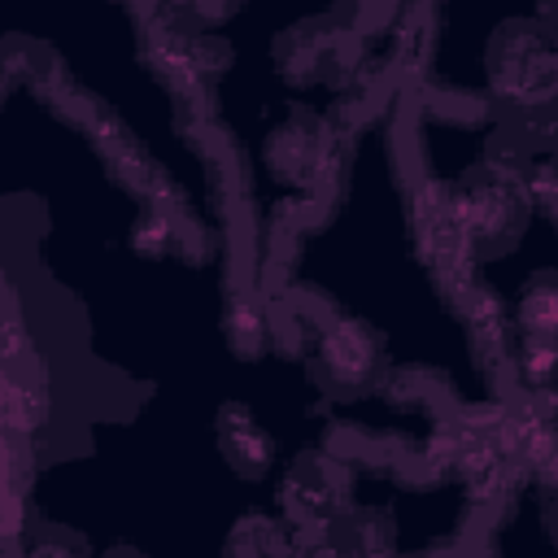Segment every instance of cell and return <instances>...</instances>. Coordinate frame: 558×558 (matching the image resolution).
Here are the masks:
<instances>
[{
  "label": "cell",
  "mask_w": 558,
  "mask_h": 558,
  "mask_svg": "<svg viewBox=\"0 0 558 558\" xmlns=\"http://www.w3.org/2000/svg\"><path fill=\"white\" fill-rule=\"evenodd\" d=\"M266 314H262V305L253 301V296H231V305H227V336H231V344H235V353H257L262 349V340H266Z\"/></svg>",
  "instance_id": "cell-10"
},
{
  "label": "cell",
  "mask_w": 558,
  "mask_h": 558,
  "mask_svg": "<svg viewBox=\"0 0 558 558\" xmlns=\"http://www.w3.org/2000/svg\"><path fill=\"white\" fill-rule=\"evenodd\" d=\"M527 192L558 218V153H549V157L536 166V174L527 179Z\"/></svg>",
  "instance_id": "cell-11"
},
{
  "label": "cell",
  "mask_w": 558,
  "mask_h": 558,
  "mask_svg": "<svg viewBox=\"0 0 558 558\" xmlns=\"http://www.w3.org/2000/svg\"><path fill=\"white\" fill-rule=\"evenodd\" d=\"M353 52H357V35L353 31H336L327 22H301V26L283 31L279 44H275L279 70L292 83L336 78V74H344L353 65Z\"/></svg>",
  "instance_id": "cell-5"
},
{
  "label": "cell",
  "mask_w": 558,
  "mask_h": 558,
  "mask_svg": "<svg viewBox=\"0 0 558 558\" xmlns=\"http://www.w3.org/2000/svg\"><path fill=\"white\" fill-rule=\"evenodd\" d=\"M527 183L510 170H484L453 187V205L475 248H506L527 222Z\"/></svg>",
  "instance_id": "cell-2"
},
{
  "label": "cell",
  "mask_w": 558,
  "mask_h": 558,
  "mask_svg": "<svg viewBox=\"0 0 558 558\" xmlns=\"http://www.w3.org/2000/svg\"><path fill=\"white\" fill-rule=\"evenodd\" d=\"M488 87L501 105L545 109L558 100V31L536 17L501 22L488 44Z\"/></svg>",
  "instance_id": "cell-1"
},
{
  "label": "cell",
  "mask_w": 558,
  "mask_h": 558,
  "mask_svg": "<svg viewBox=\"0 0 558 558\" xmlns=\"http://www.w3.org/2000/svg\"><path fill=\"white\" fill-rule=\"evenodd\" d=\"M549 527H554V536H558V488H554V497H549Z\"/></svg>",
  "instance_id": "cell-13"
},
{
  "label": "cell",
  "mask_w": 558,
  "mask_h": 558,
  "mask_svg": "<svg viewBox=\"0 0 558 558\" xmlns=\"http://www.w3.org/2000/svg\"><path fill=\"white\" fill-rule=\"evenodd\" d=\"M266 161L275 170V179L296 183V187H314L323 174H331L336 161V131L327 126V118L310 113V109H292L266 140Z\"/></svg>",
  "instance_id": "cell-3"
},
{
  "label": "cell",
  "mask_w": 558,
  "mask_h": 558,
  "mask_svg": "<svg viewBox=\"0 0 558 558\" xmlns=\"http://www.w3.org/2000/svg\"><path fill=\"white\" fill-rule=\"evenodd\" d=\"M318 371L336 388H366L384 375V336L366 318L340 314L318 336Z\"/></svg>",
  "instance_id": "cell-4"
},
{
  "label": "cell",
  "mask_w": 558,
  "mask_h": 558,
  "mask_svg": "<svg viewBox=\"0 0 558 558\" xmlns=\"http://www.w3.org/2000/svg\"><path fill=\"white\" fill-rule=\"evenodd\" d=\"M349 466L336 462L331 453H310L301 458L288 480H283V506H288V523L292 527H305V523H318L327 527L336 510L349 506Z\"/></svg>",
  "instance_id": "cell-6"
},
{
  "label": "cell",
  "mask_w": 558,
  "mask_h": 558,
  "mask_svg": "<svg viewBox=\"0 0 558 558\" xmlns=\"http://www.w3.org/2000/svg\"><path fill=\"white\" fill-rule=\"evenodd\" d=\"M222 558H310V541L270 514H248L231 527Z\"/></svg>",
  "instance_id": "cell-8"
},
{
  "label": "cell",
  "mask_w": 558,
  "mask_h": 558,
  "mask_svg": "<svg viewBox=\"0 0 558 558\" xmlns=\"http://www.w3.org/2000/svg\"><path fill=\"white\" fill-rule=\"evenodd\" d=\"M514 318H519L523 336L558 344V270H541V275H532L523 283Z\"/></svg>",
  "instance_id": "cell-9"
},
{
  "label": "cell",
  "mask_w": 558,
  "mask_h": 558,
  "mask_svg": "<svg viewBox=\"0 0 558 558\" xmlns=\"http://www.w3.org/2000/svg\"><path fill=\"white\" fill-rule=\"evenodd\" d=\"M26 558H83V554L74 545H65V541H39V545L26 549Z\"/></svg>",
  "instance_id": "cell-12"
},
{
  "label": "cell",
  "mask_w": 558,
  "mask_h": 558,
  "mask_svg": "<svg viewBox=\"0 0 558 558\" xmlns=\"http://www.w3.org/2000/svg\"><path fill=\"white\" fill-rule=\"evenodd\" d=\"M214 436H218L222 458H227L240 475L257 480V475H266V471L275 466V440H270V432L257 423V414H253L248 405H240V401L218 405V414H214Z\"/></svg>",
  "instance_id": "cell-7"
}]
</instances>
